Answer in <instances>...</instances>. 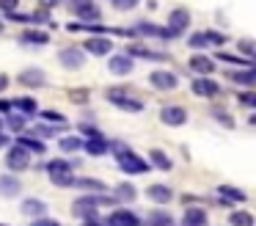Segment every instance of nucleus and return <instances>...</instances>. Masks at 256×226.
I'll use <instances>...</instances> for the list:
<instances>
[{
    "instance_id": "f257e3e1",
    "label": "nucleus",
    "mask_w": 256,
    "mask_h": 226,
    "mask_svg": "<svg viewBox=\"0 0 256 226\" xmlns=\"http://www.w3.org/2000/svg\"><path fill=\"white\" fill-rule=\"evenodd\" d=\"M100 207H118V201L110 193H88V196H80L72 201V215L74 218H100Z\"/></svg>"
},
{
    "instance_id": "f03ea898",
    "label": "nucleus",
    "mask_w": 256,
    "mask_h": 226,
    "mask_svg": "<svg viewBox=\"0 0 256 226\" xmlns=\"http://www.w3.org/2000/svg\"><path fill=\"white\" fill-rule=\"evenodd\" d=\"M105 99L110 105H116L118 110H127V113H140L144 110V102L140 99H135V97H130V91L124 86H113V88H108L105 91Z\"/></svg>"
},
{
    "instance_id": "7ed1b4c3",
    "label": "nucleus",
    "mask_w": 256,
    "mask_h": 226,
    "mask_svg": "<svg viewBox=\"0 0 256 226\" xmlns=\"http://www.w3.org/2000/svg\"><path fill=\"white\" fill-rule=\"evenodd\" d=\"M66 9L74 17H80V22H100L102 20V11L96 9L94 0H66Z\"/></svg>"
},
{
    "instance_id": "20e7f679",
    "label": "nucleus",
    "mask_w": 256,
    "mask_h": 226,
    "mask_svg": "<svg viewBox=\"0 0 256 226\" xmlns=\"http://www.w3.org/2000/svg\"><path fill=\"white\" fill-rule=\"evenodd\" d=\"M6 168L8 174H20V171L30 168V152H25L22 146H6Z\"/></svg>"
},
{
    "instance_id": "39448f33",
    "label": "nucleus",
    "mask_w": 256,
    "mask_h": 226,
    "mask_svg": "<svg viewBox=\"0 0 256 226\" xmlns=\"http://www.w3.org/2000/svg\"><path fill=\"white\" fill-rule=\"evenodd\" d=\"M116 160H118V171H122V174H130V176H135V174H146V171L152 168L149 160L140 157V154H135L132 149H130L127 154H122V157H116Z\"/></svg>"
},
{
    "instance_id": "423d86ee",
    "label": "nucleus",
    "mask_w": 256,
    "mask_h": 226,
    "mask_svg": "<svg viewBox=\"0 0 256 226\" xmlns=\"http://www.w3.org/2000/svg\"><path fill=\"white\" fill-rule=\"evenodd\" d=\"M124 55H130V58H144V61H154V64H166L168 58H171V53H160V50H152L146 47V44H127L124 47Z\"/></svg>"
},
{
    "instance_id": "0eeeda50",
    "label": "nucleus",
    "mask_w": 256,
    "mask_h": 226,
    "mask_svg": "<svg viewBox=\"0 0 256 226\" xmlns=\"http://www.w3.org/2000/svg\"><path fill=\"white\" fill-rule=\"evenodd\" d=\"M102 223L105 226H144V218H138V215L127 207H116Z\"/></svg>"
},
{
    "instance_id": "6e6552de",
    "label": "nucleus",
    "mask_w": 256,
    "mask_h": 226,
    "mask_svg": "<svg viewBox=\"0 0 256 226\" xmlns=\"http://www.w3.org/2000/svg\"><path fill=\"white\" fill-rule=\"evenodd\" d=\"M80 50H83L86 55H96V58H102V55H110L113 53V42L108 36H88Z\"/></svg>"
},
{
    "instance_id": "1a4fd4ad",
    "label": "nucleus",
    "mask_w": 256,
    "mask_h": 226,
    "mask_svg": "<svg viewBox=\"0 0 256 226\" xmlns=\"http://www.w3.org/2000/svg\"><path fill=\"white\" fill-rule=\"evenodd\" d=\"M190 91H193L196 97H201V99H215V97H220V86H218L212 77H196V80L190 83Z\"/></svg>"
},
{
    "instance_id": "9d476101",
    "label": "nucleus",
    "mask_w": 256,
    "mask_h": 226,
    "mask_svg": "<svg viewBox=\"0 0 256 226\" xmlns=\"http://www.w3.org/2000/svg\"><path fill=\"white\" fill-rule=\"evenodd\" d=\"M149 83L157 88V91H174L179 86V77L174 75L171 69H154L149 75Z\"/></svg>"
},
{
    "instance_id": "9b49d317",
    "label": "nucleus",
    "mask_w": 256,
    "mask_h": 226,
    "mask_svg": "<svg viewBox=\"0 0 256 226\" xmlns=\"http://www.w3.org/2000/svg\"><path fill=\"white\" fill-rule=\"evenodd\" d=\"M188 69L193 72V75H198V77L215 75V61H212L210 55H204V53H196V55L188 58Z\"/></svg>"
},
{
    "instance_id": "f8f14e48",
    "label": "nucleus",
    "mask_w": 256,
    "mask_h": 226,
    "mask_svg": "<svg viewBox=\"0 0 256 226\" xmlns=\"http://www.w3.org/2000/svg\"><path fill=\"white\" fill-rule=\"evenodd\" d=\"M190 22H193V17H190V9H182V6H176V9L168 11V25H166V28H171V31H176V33H184V31L190 28Z\"/></svg>"
},
{
    "instance_id": "ddd939ff",
    "label": "nucleus",
    "mask_w": 256,
    "mask_h": 226,
    "mask_svg": "<svg viewBox=\"0 0 256 226\" xmlns=\"http://www.w3.org/2000/svg\"><path fill=\"white\" fill-rule=\"evenodd\" d=\"M17 83L25 88H44L47 86V75L44 69H36V66H30V69H22L17 75Z\"/></svg>"
},
{
    "instance_id": "4468645a",
    "label": "nucleus",
    "mask_w": 256,
    "mask_h": 226,
    "mask_svg": "<svg viewBox=\"0 0 256 226\" xmlns=\"http://www.w3.org/2000/svg\"><path fill=\"white\" fill-rule=\"evenodd\" d=\"M58 64L66 66V69H83L86 53L80 47H64L61 53H58Z\"/></svg>"
},
{
    "instance_id": "2eb2a0df",
    "label": "nucleus",
    "mask_w": 256,
    "mask_h": 226,
    "mask_svg": "<svg viewBox=\"0 0 256 226\" xmlns=\"http://www.w3.org/2000/svg\"><path fill=\"white\" fill-rule=\"evenodd\" d=\"M160 121L168 127H182L184 121H188V110H184L182 105H166V108L160 110Z\"/></svg>"
},
{
    "instance_id": "dca6fc26",
    "label": "nucleus",
    "mask_w": 256,
    "mask_h": 226,
    "mask_svg": "<svg viewBox=\"0 0 256 226\" xmlns=\"http://www.w3.org/2000/svg\"><path fill=\"white\" fill-rule=\"evenodd\" d=\"M108 69H110V75H116V77L132 75L135 61L130 58V55H124V53H116V55H110V61H108Z\"/></svg>"
},
{
    "instance_id": "f3484780",
    "label": "nucleus",
    "mask_w": 256,
    "mask_h": 226,
    "mask_svg": "<svg viewBox=\"0 0 256 226\" xmlns=\"http://www.w3.org/2000/svg\"><path fill=\"white\" fill-rule=\"evenodd\" d=\"M83 152L91 154V157H105L108 154V138L102 135H91V138H83Z\"/></svg>"
},
{
    "instance_id": "a211bd4d",
    "label": "nucleus",
    "mask_w": 256,
    "mask_h": 226,
    "mask_svg": "<svg viewBox=\"0 0 256 226\" xmlns=\"http://www.w3.org/2000/svg\"><path fill=\"white\" fill-rule=\"evenodd\" d=\"M226 77L237 86H245V88H254L256 86V69L254 66H245V69H232L226 72Z\"/></svg>"
},
{
    "instance_id": "6ab92c4d",
    "label": "nucleus",
    "mask_w": 256,
    "mask_h": 226,
    "mask_svg": "<svg viewBox=\"0 0 256 226\" xmlns=\"http://www.w3.org/2000/svg\"><path fill=\"white\" fill-rule=\"evenodd\" d=\"M22 193V182L14 174H0V196L3 198H14Z\"/></svg>"
},
{
    "instance_id": "aec40b11",
    "label": "nucleus",
    "mask_w": 256,
    "mask_h": 226,
    "mask_svg": "<svg viewBox=\"0 0 256 226\" xmlns=\"http://www.w3.org/2000/svg\"><path fill=\"white\" fill-rule=\"evenodd\" d=\"M20 212L28 215V218H44L47 215V204L42 201V198H22V204H20Z\"/></svg>"
},
{
    "instance_id": "412c9836",
    "label": "nucleus",
    "mask_w": 256,
    "mask_h": 226,
    "mask_svg": "<svg viewBox=\"0 0 256 226\" xmlns=\"http://www.w3.org/2000/svg\"><path fill=\"white\" fill-rule=\"evenodd\" d=\"M78 190H88V193H110V187L102 179H94V176H74V185Z\"/></svg>"
},
{
    "instance_id": "4be33fe9",
    "label": "nucleus",
    "mask_w": 256,
    "mask_h": 226,
    "mask_svg": "<svg viewBox=\"0 0 256 226\" xmlns=\"http://www.w3.org/2000/svg\"><path fill=\"white\" fill-rule=\"evenodd\" d=\"M17 146H22L25 152H30V154H44L47 152V143L42 141V138H36V135H25V132H20L17 135Z\"/></svg>"
},
{
    "instance_id": "5701e85b",
    "label": "nucleus",
    "mask_w": 256,
    "mask_h": 226,
    "mask_svg": "<svg viewBox=\"0 0 256 226\" xmlns=\"http://www.w3.org/2000/svg\"><path fill=\"white\" fill-rule=\"evenodd\" d=\"M146 198H152L154 204H168L174 198V190L168 185H160V182H157V185L146 187Z\"/></svg>"
},
{
    "instance_id": "b1692460",
    "label": "nucleus",
    "mask_w": 256,
    "mask_h": 226,
    "mask_svg": "<svg viewBox=\"0 0 256 226\" xmlns=\"http://www.w3.org/2000/svg\"><path fill=\"white\" fill-rule=\"evenodd\" d=\"M12 110H17V113H22V116H36L39 113V105H36L34 97H14Z\"/></svg>"
},
{
    "instance_id": "393cba45",
    "label": "nucleus",
    "mask_w": 256,
    "mask_h": 226,
    "mask_svg": "<svg viewBox=\"0 0 256 226\" xmlns=\"http://www.w3.org/2000/svg\"><path fill=\"white\" fill-rule=\"evenodd\" d=\"M206 209L201 207H188L182 215V226H206Z\"/></svg>"
},
{
    "instance_id": "a878e982",
    "label": "nucleus",
    "mask_w": 256,
    "mask_h": 226,
    "mask_svg": "<svg viewBox=\"0 0 256 226\" xmlns=\"http://www.w3.org/2000/svg\"><path fill=\"white\" fill-rule=\"evenodd\" d=\"M20 42L22 44H34V47H44V44H50V33H44V31H22L20 33Z\"/></svg>"
},
{
    "instance_id": "bb28decb",
    "label": "nucleus",
    "mask_w": 256,
    "mask_h": 226,
    "mask_svg": "<svg viewBox=\"0 0 256 226\" xmlns=\"http://www.w3.org/2000/svg\"><path fill=\"white\" fill-rule=\"evenodd\" d=\"M144 223L146 226H171L174 218H171V212H166V209L157 207V209H149V212H146Z\"/></svg>"
},
{
    "instance_id": "cd10ccee",
    "label": "nucleus",
    "mask_w": 256,
    "mask_h": 226,
    "mask_svg": "<svg viewBox=\"0 0 256 226\" xmlns=\"http://www.w3.org/2000/svg\"><path fill=\"white\" fill-rule=\"evenodd\" d=\"M135 196H138V190H135L132 185H130V182H122V185H116L113 187V198H116L118 204H132L135 201Z\"/></svg>"
},
{
    "instance_id": "c85d7f7f",
    "label": "nucleus",
    "mask_w": 256,
    "mask_h": 226,
    "mask_svg": "<svg viewBox=\"0 0 256 226\" xmlns=\"http://www.w3.org/2000/svg\"><path fill=\"white\" fill-rule=\"evenodd\" d=\"M149 165H154V168H160V171H171L174 168V160L168 157L162 149H152V152H149Z\"/></svg>"
},
{
    "instance_id": "c756f323",
    "label": "nucleus",
    "mask_w": 256,
    "mask_h": 226,
    "mask_svg": "<svg viewBox=\"0 0 256 226\" xmlns=\"http://www.w3.org/2000/svg\"><path fill=\"white\" fill-rule=\"evenodd\" d=\"M210 116H212V119H215L220 127H226V130H234V119L228 116V110L223 108V105H212V108H210Z\"/></svg>"
},
{
    "instance_id": "7c9ffc66",
    "label": "nucleus",
    "mask_w": 256,
    "mask_h": 226,
    "mask_svg": "<svg viewBox=\"0 0 256 226\" xmlns=\"http://www.w3.org/2000/svg\"><path fill=\"white\" fill-rule=\"evenodd\" d=\"M218 196H220V198H226V201H240V204H242L245 201V198H248V196H245V190H240V187H232V185H218Z\"/></svg>"
},
{
    "instance_id": "2f4dec72",
    "label": "nucleus",
    "mask_w": 256,
    "mask_h": 226,
    "mask_svg": "<svg viewBox=\"0 0 256 226\" xmlns=\"http://www.w3.org/2000/svg\"><path fill=\"white\" fill-rule=\"evenodd\" d=\"M58 149L61 152H80L83 149V138L80 135H61L58 138Z\"/></svg>"
},
{
    "instance_id": "473e14b6",
    "label": "nucleus",
    "mask_w": 256,
    "mask_h": 226,
    "mask_svg": "<svg viewBox=\"0 0 256 226\" xmlns=\"http://www.w3.org/2000/svg\"><path fill=\"white\" fill-rule=\"evenodd\" d=\"M228 226H254V215L248 209H232L228 212Z\"/></svg>"
},
{
    "instance_id": "72a5a7b5",
    "label": "nucleus",
    "mask_w": 256,
    "mask_h": 226,
    "mask_svg": "<svg viewBox=\"0 0 256 226\" xmlns=\"http://www.w3.org/2000/svg\"><path fill=\"white\" fill-rule=\"evenodd\" d=\"M47 176H50V182L58 187H72L74 185V171H52V174H47Z\"/></svg>"
},
{
    "instance_id": "f704fd0d",
    "label": "nucleus",
    "mask_w": 256,
    "mask_h": 226,
    "mask_svg": "<svg viewBox=\"0 0 256 226\" xmlns=\"http://www.w3.org/2000/svg\"><path fill=\"white\" fill-rule=\"evenodd\" d=\"M132 31H135V36H154V39H160V31H162V28H160V25H154V22L140 20L138 25L132 28Z\"/></svg>"
},
{
    "instance_id": "c9c22d12",
    "label": "nucleus",
    "mask_w": 256,
    "mask_h": 226,
    "mask_svg": "<svg viewBox=\"0 0 256 226\" xmlns=\"http://www.w3.org/2000/svg\"><path fill=\"white\" fill-rule=\"evenodd\" d=\"M6 124H8V130L12 132H22L25 130V124H28V116H22V113H17V110H12V113L6 116Z\"/></svg>"
},
{
    "instance_id": "e433bc0d",
    "label": "nucleus",
    "mask_w": 256,
    "mask_h": 226,
    "mask_svg": "<svg viewBox=\"0 0 256 226\" xmlns=\"http://www.w3.org/2000/svg\"><path fill=\"white\" fill-rule=\"evenodd\" d=\"M39 119L52 124V127H66V116L58 113V110H39Z\"/></svg>"
},
{
    "instance_id": "4c0bfd02",
    "label": "nucleus",
    "mask_w": 256,
    "mask_h": 226,
    "mask_svg": "<svg viewBox=\"0 0 256 226\" xmlns=\"http://www.w3.org/2000/svg\"><path fill=\"white\" fill-rule=\"evenodd\" d=\"M28 20H30V25L39 28V25H50L52 17H50V11H47V9H36L34 14H28Z\"/></svg>"
},
{
    "instance_id": "58836bf2",
    "label": "nucleus",
    "mask_w": 256,
    "mask_h": 226,
    "mask_svg": "<svg viewBox=\"0 0 256 226\" xmlns=\"http://www.w3.org/2000/svg\"><path fill=\"white\" fill-rule=\"evenodd\" d=\"M237 50L242 53V58L245 61H250L256 55V44H254V39H240L237 42Z\"/></svg>"
},
{
    "instance_id": "ea45409f",
    "label": "nucleus",
    "mask_w": 256,
    "mask_h": 226,
    "mask_svg": "<svg viewBox=\"0 0 256 226\" xmlns=\"http://www.w3.org/2000/svg\"><path fill=\"white\" fill-rule=\"evenodd\" d=\"M58 130H64V127H52V124H36L34 127V135L36 138H56Z\"/></svg>"
},
{
    "instance_id": "a19ab883",
    "label": "nucleus",
    "mask_w": 256,
    "mask_h": 226,
    "mask_svg": "<svg viewBox=\"0 0 256 226\" xmlns=\"http://www.w3.org/2000/svg\"><path fill=\"white\" fill-rule=\"evenodd\" d=\"M204 39H206V47H212V44H215V47H223V44H226V36L218 33V31H204Z\"/></svg>"
},
{
    "instance_id": "79ce46f5",
    "label": "nucleus",
    "mask_w": 256,
    "mask_h": 226,
    "mask_svg": "<svg viewBox=\"0 0 256 226\" xmlns=\"http://www.w3.org/2000/svg\"><path fill=\"white\" fill-rule=\"evenodd\" d=\"M218 58H220V61H226V64H234V66H242V69H245V66H254V64H250V61L240 58V55H232V53H218Z\"/></svg>"
},
{
    "instance_id": "37998d69",
    "label": "nucleus",
    "mask_w": 256,
    "mask_h": 226,
    "mask_svg": "<svg viewBox=\"0 0 256 226\" xmlns=\"http://www.w3.org/2000/svg\"><path fill=\"white\" fill-rule=\"evenodd\" d=\"M69 99H72L74 105H86L88 102V88H72V91H69Z\"/></svg>"
},
{
    "instance_id": "c03bdc74",
    "label": "nucleus",
    "mask_w": 256,
    "mask_h": 226,
    "mask_svg": "<svg viewBox=\"0 0 256 226\" xmlns=\"http://www.w3.org/2000/svg\"><path fill=\"white\" fill-rule=\"evenodd\" d=\"M237 99H240V105H245V108H256V94L250 91V88L240 91V94H237Z\"/></svg>"
},
{
    "instance_id": "a18cd8bd",
    "label": "nucleus",
    "mask_w": 256,
    "mask_h": 226,
    "mask_svg": "<svg viewBox=\"0 0 256 226\" xmlns=\"http://www.w3.org/2000/svg\"><path fill=\"white\" fill-rule=\"evenodd\" d=\"M188 47H193V50H204V47H206L204 31H201V33H190V39H188Z\"/></svg>"
},
{
    "instance_id": "49530a36",
    "label": "nucleus",
    "mask_w": 256,
    "mask_h": 226,
    "mask_svg": "<svg viewBox=\"0 0 256 226\" xmlns=\"http://www.w3.org/2000/svg\"><path fill=\"white\" fill-rule=\"evenodd\" d=\"M110 3L116 11H132V9H138L140 0H110Z\"/></svg>"
},
{
    "instance_id": "de8ad7c7",
    "label": "nucleus",
    "mask_w": 256,
    "mask_h": 226,
    "mask_svg": "<svg viewBox=\"0 0 256 226\" xmlns=\"http://www.w3.org/2000/svg\"><path fill=\"white\" fill-rule=\"evenodd\" d=\"M3 20H8V22H20V25H28V14H20V11H6L3 14Z\"/></svg>"
},
{
    "instance_id": "09e8293b",
    "label": "nucleus",
    "mask_w": 256,
    "mask_h": 226,
    "mask_svg": "<svg viewBox=\"0 0 256 226\" xmlns=\"http://www.w3.org/2000/svg\"><path fill=\"white\" fill-rule=\"evenodd\" d=\"M20 9V0H0V11L6 14V11H17Z\"/></svg>"
},
{
    "instance_id": "8fccbe9b",
    "label": "nucleus",
    "mask_w": 256,
    "mask_h": 226,
    "mask_svg": "<svg viewBox=\"0 0 256 226\" xmlns=\"http://www.w3.org/2000/svg\"><path fill=\"white\" fill-rule=\"evenodd\" d=\"M30 226H61V220H56V218H47V215H44V218H36Z\"/></svg>"
},
{
    "instance_id": "3c124183",
    "label": "nucleus",
    "mask_w": 256,
    "mask_h": 226,
    "mask_svg": "<svg viewBox=\"0 0 256 226\" xmlns=\"http://www.w3.org/2000/svg\"><path fill=\"white\" fill-rule=\"evenodd\" d=\"M64 0H39V9H47V11H52V9H58Z\"/></svg>"
},
{
    "instance_id": "603ef678",
    "label": "nucleus",
    "mask_w": 256,
    "mask_h": 226,
    "mask_svg": "<svg viewBox=\"0 0 256 226\" xmlns=\"http://www.w3.org/2000/svg\"><path fill=\"white\" fill-rule=\"evenodd\" d=\"M0 113H12V99H0Z\"/></svg>"
},
{
    "instance_id": "864d4df0",
    "label": "nucleus",
    "mask_w": 256,
    "mask_h": 226,
    "mask_svg": "<svg viewBox=\"0 0 256 226\" xmlns=\"http://www.w3.org/2000/svg\"><path fill=\"white\" fill-rule=\"evenodd\" d=\"M8 143H12V138H8V135H6V132L0 130V149H6V146H8Z\"/></svg>"
},
{
    "instance_id": "5fc2aeb1",
    "label": "nucleus",
    "mask_w": 256,
    "mask_h": 226,
    "mask_svg": "<svg viewBox=\"0 0 256 226\" xmlns=\"http://www.w3.org/2000/svg\"><path fill=\"white\" fill-rule=\"evenodd\" d=\"M80 226H105V223H102L100 218H91V220H83V223H80Z\"/></svg>"
},
{
    "instance_id": "6e6d98bb",
    "label": "nucleus",
    "mask_w": 256,
    "mask_h": 226,
    "mask_svg": "<svg viewBox=\"0 0 256 226\" xmlns=\"http://www.w3.org/2000/svg\"><path fill=\"white\" fill-rule=\"evenodd\" d=\"M6 88H8V77L0 75V91H6Z\"/></svg>"
},
{
    "instance_id": "4d7b16f0",
    "label": "nucleus",
    "mask_w": 256,
    "mask_h": 226,
    "mask_svg": "<svg viewBox=\"0 0 256 226\" xmlns=\"http://www.w3.org/2000/svg\"><path fill=\"white\" fill-rule=\"evenodd\" d=\"M0 33H3V20H0Z\"/></svg>"
},
{
    "instance_id": "13d9d810",
    "label": "nucleus",
    "mask_w": 256,
    "mask_h": 226,
    "mask_svg": "<svg viewBox=\"0 0 256 226\" xmlns=\"http://www.w3.org/2000/svg\"><path fill=\"white\" fill-rule=\"evenodd\" d=\"M0 130H3V119H0Z\"/></svg>"
},
{
    "instance_id": "bf43d9fd",
    "label": "nucleus",
    "mask_w": 256,
    "mask_h": 226,
    "mask_svg": "<svg viewBox=\"0 0 256 226\" xmlns=\"http://www.w3.org/2000/svg\"><path fill=\"white\" fill-rule=\"evenodd\" d=\"M0 226H8V223H0Z\"/></svg>"
},
{
    "instance_id": "052dcab7",
    "label": "nucleus",
    "mask_w": 256,
    "mask_h": 226,
    "mask_svg": "<svg viewBox=\"0 0 256 226\" xmlns=\"http://www.w3.org/2000/svg\"><path fill=\"white\" fill-rule=\"evenodd\" d=\"M171 226H174V223H171Z\"/></svg>"
}]
</instances>
